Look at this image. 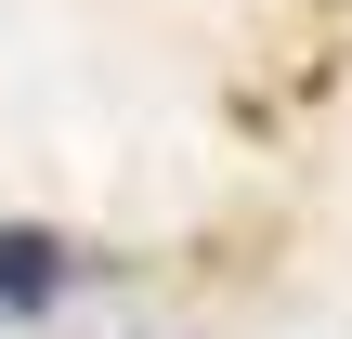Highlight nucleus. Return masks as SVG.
<instances>
[{"label":"nucleus","instance_id":"f257e3e1","mask_svg":"<svg viewBox=\"0 0 352 339\" xmlns=\"http://www.w3.org/2000/svg\"><path fill=\"white\" fill-rule=\"evenodd\" d=\"M65 287H78V248L39 235V222H0V327H13V314H52Z\"/></svg>","mask_w":352,"mask_h":339}]
</instances>
